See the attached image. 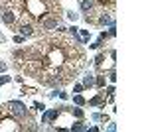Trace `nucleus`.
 <instances>
[{"label":"nucleus","mask_w":148,"mask_h":132,"mask_svg":"<svg viewBox=\"0 0 148 132\" xmlns=\"http://www.w3.org/2000/svg\"><path fill=\"white\" fill-rule=\"evenodd\" d=\"M89 47H91V49H101V47H103V42H101V40H97V42H95L93 45H89Z\"/></svg>","instance_id":"nucleus-23"},{"label":"nucleus","mask_w":148,"mask_h":132,"mask_svg":"<svg viewBox=\"0 0 148 132\" xmlns=\"http://www.w3.org/2000/svg\"><path fill=\"white\" fill-rule=\"evenodd\" d=\"M103 91H105V95H114V87H113V85H109V87L103 89Z\"/></svg>","instance_id":"nucleus-24"},{"label":"nucleus","mask_w":148,"mask_h":132,"mask_svg":"<svg viewBox=\"0 0 148 132\" xmlns=\"http://www.w3.org/2000/svg\"><path fill=\"white\" fill-rule=\"evenodd\" d=\"M95 85L99 89H105V85H107V79H105V75H97L95 77Z\"/></svg>","instance_id":"nucleus-14"},{"label":"nucleus","mask_w":148,"mask_h":132,"mask_svg":"<svg viewBox=\"0 0 148 132\" xmlns=\"http://www.w3.org/2000/svg\"><path fill=\"white\" fill-rule=\"evenodd\" d=\"M73 105H77V107H85V105H87V101L83 99V95H81V93H75V95H73Z\"/></svg>","instance_id":"nucleus-12"},{"label":"nucleus","mask_w":148,"mask_h":132,"mask_svg":"<svg viewBox=\"0 0 148 132\" xmlns=\"http://www.w3.org/2000/svg\"><path fill=\"white\" fill-rule=\"evenodd\" d=\"M91 118L95 122H109V116H107V114H103V112H93Z\"/></svg>","instance_id":"nucleus-13"},{"label":"nucleus","mask_w":148,"mask_h":132,"mask_svg":"<svg viewBox=\"0 0 148 132\" xmlns=\"http://www.w3.org/2000/svg\"><path fill=\"white\" fill-rule=\"evenodd\" d=\"M93 85H95V75H93V73H87V75L83 77V87H85V89H91Z\"/></svg>","instance_id":"nucleus-11"},{"label":"nucleus","mask_w":148,"mask_h":132,"mask_svg":"<svg viewBox=\"0 0 148 132\" xmlns=\"http://www.w3.org/2000/svg\"><path fill=\"white\" fill-rule=\"evenodd\" d=\"M0 130H24L18 118H0Z\"/></svg>","instance_id":"nucleus-4"},{"label":"nucleus","mask_w":148,"mask_h":132,"mask_svg":"<svg viewBox=\"0 0 148 132\" xmlns=\"http://www.w3.org/2000/svg\"><path fill=\"white\" fill-rule=\"evenodd\" d=\"M69 110H71V114H73V116H77V118H83V110H81V107H77V105H75L73 109H69Z\"/></svg>","instance_id":"nucleus-15"},{"label":"nucleus","mask_w":148,"mask_h":132,"mask_svg":"<svg viewBox=\"0 0 148 132\" xmlns=\"http://www.w3.org/2000/svg\"><path fill=\"white\" fill-rule=\"evenodd\" d=\"M109 81H111V83H114V81H116V75H114V71H113V69L109 71Z\"/></svg>","instance_id":"nucleus-25"},{"label":"nucleus","mask_w":148,"mask_h":132,"mask_svg":"<svg viewBox=\"0 0 148 132\" xmlns=\"http://www.w3.org/2000/svg\"><path fill=\"white\" fill-rule=\"evenodd\" d=\"M6 69H8V63H6V61H0V71L6 73Z\"/></svg>","instance_id":"nucleus-28"},{"label":"nucleus","mask_w":148,"mask_h":132,"mask_svg":"<svg viewBox=\"0 0 148 132\" xmlns=\"http://www.w3.org/2000/svg\"><path fill=\"white\" fill-rule=\"evenodd\" d=\"M57 116H59V107H57V109H46L44 112H42V124L53 120V118H57Z\"/></svg>","instance_id":"nucleus-7"},{"label":"nucleus","mask_w":148,"mask_h":132,"mask_svg":"<svg viewBox=\"0 0 148 132\" xmlns=\"http://www.w3.org/2000/svg\"><path fill=\"white\" fill-rule=\"evenodd\" d=\"M67 18L69 20H71V22H77V20H79V14H77V12H67Z\"/></svg>","instance_id":"nucleus-19"},{"label":"nucleus","mask_w":148,"mask_h":132,"mask_svg":"<svg viewBox=\"0 0 148 132\" xmlns=\"http://www.w3.org/2000/svg\"><path fill=\"white\" fill-rule=\"evenodd\" d=\"M8 109H10V112L16 118H30V112L26 109V105L20 103V101H10L8 103Z\"/></svg>","instance_id":"nucleus-2"},{"label":"nucleus","mask_w":148,"mask_h":132,"mask_svg":"<svg viewBox=\"0 0 148 132\" xmlns=\"http://www.w3.org/2000/svg\"><path fill=\"white\" fill-rule=\"evenodd\" d=\"M2 10H4V6H2V4H0V14H2Z\"/></svg>","instance_id":"nucleus-31"},{"label":"nucleus","mask_w":148,"mask_h":132,"mask_svg":"<svg viewBox=\"0 0 148 132\" xmlns=\"http://www.w3.org/2000/svg\"><path fill=\"white\" fill-rule=\"evenodd\" d=\"M57 97H59L61 101H67V99H69V95L65 93V91H57Z\"/></svg>","instance_id":"nucleus-22"},{"label":"nucleus","mask_w":148,"mask_h":132,"mask_svg":"<svg viewBox=\"0 0 148 132\" xmlns=\"http://www.w3.org/2000/svg\"><path fill=\"white\" fill-rule=\"evenodd\" d=\"M18 32H20V36H24V38H30V36H34V26L30 22H26V18H24L22 22L18 24Z\"/></svg>","instance_id":"nucleus-6"},{"label":"nucleus","mask_w":148,"mask_h":132,"mask_svg":"<svg viewBox=\"0 0 148 132\" xmlns=\"http://www.w3.org/2000/svg\"><path fill=\"white\" fill-rule=\"evenodd\" d=\"M26 12L36 18V20H42L47 14V4L46 0H26Z\"/></svg>","instance_id":"nucleus-1"},{"label":"nucleus","mask_w":148,"mask_h":132,"mask_svg":"<svg viewBox=\"0 0 148 132\" xmlns=\"http://www.w3.org/2000/svg\"><path fill=\"white\" fill-rule=\"evenodd\" d=\"M107 38H109V34H107V32H101V34H99V40H101V42H107Z\"/></svg>","instance_id":"nucleus-29"},{"label":"nucleus","mask_w":148,"mask_h":132,"mask_svg":"<svg viewBox=\"0 0 148 132\" xmlns=\"http://www.w3.org/2000/svg\"><path fill=\"white\" fill-rule=\"evenodd\" d=\"M59 22H61L59 14H46V16L40 20V24H42L44 30H56L57 26H59Z\"/></svg>","instance_id":"nucleus-3"},{"label":"nucleus","mask_w":148,"mask_h":132,"mask_svg":"<svg viewBox=\"0 0 148 132\" xmlns=\"http://www.w3.org/2000/svg\"><path fill=\"white\" fill-rule=\"evenodd\" d=\"M0 18H2V22L6 24V26H14L16 24V12L10 10V8H4L2 14H0Z\"/></svg>","instance_id":"nucleus-5"},{"label":"nucleus","mask_w":148,"mask_h":132,"mask_svg":"<svg viewBox=\"0 0 148 132\" xmlns=\"http://www.w3.org/2000/svg\"><path fill=\"white\" fill-rule=\"evenodd\" d=\"M107 130H116V124H114V122H109V126H107Z\"/></svg>","instance_id":"nucleus-30"},{"label":"nucleus","mask_w":148,"mask_h":132,"mask_svg":"<svg viewBox=\"0 0 148 132\" xmlns=\"http://www.w3.org/2000/svg\"><path fill=\"white\" fill-rule=\"evenodd\" d=\"M6 83H10V75H6V73H4V75L0 77V87H4Z\"/></svg>","instance_id":"nucleus-20"},{"label":"nucleus","mask_w":148,"mask_h":132,"mask_svg":"<svg viewBox=\"0 0 148 132\" xmlns=\"http://www.w3.org/2000/svg\"><path fill=\"white\" fill-rule=\"evenodd\" d=\"M103 101H105V91L101 89V93H99L97 97H93V99H89V101H87V105H89V107H99V105H101Z\"/></svg>","instance_id":"nucleus-9"},{"label":"nucleus","mask_w":148,"mask_h":132,"mask_svg":"<svg viewBox=\"0 0 148 132\" xmlns=\"http://www.w3.org/2000/svg\"><path fill=\"white\" fill-rule=\"evenodd\" d=\"M36 93V89H32V87H26V85H24L22 87V91H20V95H34Z\"/></svg>","instance_id":"nucleus-17"},{"label":"nucleus","mask_w":148,"mask_h":132,"mask_svg":"<svg viewBox=\"0 0 148 132\" xmlns=\"http://www.w3.org/2000/svg\"><path fill=\"white\" fill-rule=\"evenodd\" d=\"M103 61H105V51H99V55L95 57V65L101 67V65H103Z\"/></svg>","instance_id":"nucleus-16"},{"label":"nucleus","mask_w":148,"mask_h":132,"mask_svg":"<svg viewBox=\"0 0 148 132\" xmlns=\"http://www.w3.org/2000/svg\"><path fill=\"white\" fill-rule=\"evenodd\" d=\"M83 91H85L83 83H75V85H73V95H75V93H83Z\"/></svg>","instance_id":"nucleus-18"},{"label":"nucleus","mask_w":148,"mask_h":132,"mask_svg":"<svg viewBox=\"0 0 148 132\" xmlns=\"http://www.w3.org/2000/svg\"><path fill=\"white\" fill-rule=\"evenodd\" d=\"M14 42H16V44H24V42H26V38H24V36H16V38H14Z\"/></svg>","instance_id":"nucleus-27"},{"label":"nucleus","mask_w":148,"mask_h":132,"mask_svg":"<svg viewBox=\"0 0 148 132\" xmlns=\"http://www.w3.org/2000/svg\"><path fill=\"white\" fill-rule=\"evenodd\" d=\"M95 22L99 24V26H113V24H114V18L111 16V14L103 12V14H99V18H97Z\"/></svg>","instance_id":"nucleus-8"},{"label":"nucleus","mask_w":148,"mask_h":132,"mask_svg":"<svg viewBox=\"0 0 148 132\" xmlns=\"http://www.w3.org/2000/svg\"><path fill=\"white\" fill-rule=\"evenodd\" d=\"M79 6L85 14H89V12L95 8V0H79Z\"/></svg>","instance_id":"nucleus-10"},{"label":"nucleus","mask_w":148,"mask_h":132,"mask_svg":"<svg viewBox=\"0 0 148 132\" xmlns=\"http://www.w3.org/2000/svg\"><path fill=\"white\" fill-rule=\"evenodd\" d=\"M107 34H109V36H116V28H114V24H113V26H109V32H107Z\"/></svg>","instance_id":"nucleus-26"},{"label":"nucleus","mask_w":148,"mask_h":132,"mask_svg":"<svg viewBox=\"0 0 148 132\" xmlns=\"http://www.w3.org/2000/svg\"><path fill=\"white\" fill-rule=\"evenodd\" d=\"M34 109L44 112V110H46V105H44V103H40V101H36V103H34Z\"/></svg>","instance_id":"nucleus-21"}]
</instances>
